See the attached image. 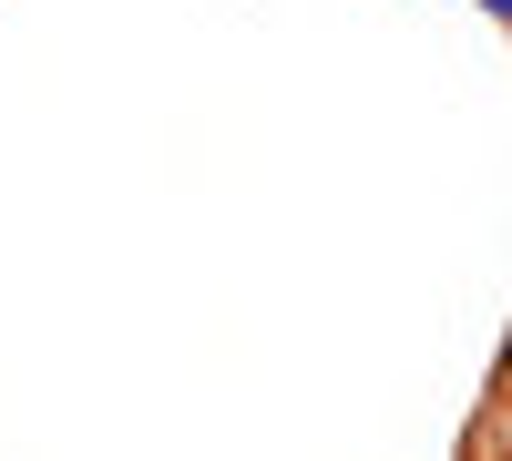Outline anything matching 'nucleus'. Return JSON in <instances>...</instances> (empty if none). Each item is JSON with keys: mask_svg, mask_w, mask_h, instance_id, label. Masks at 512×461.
<instances>
[{"mask_svg": "<svg viewBox=\"0 0 512 461\" xmlns=\"http://www.w3.org/2000/svg\"><path fill=\"white\" fill-rule=\"evenodd\" d=\"M492 400L512 410V318H502V359H492Z\"/></svg>", "mask_w": 512, "mask_h": 461, "instance_id": "obj_1", "label": "nucleus"}, {"mask_svg": "<svg viewBox=\"0 0 512 461\" xmlns=\"http://www.w3.org/2000/svg\"><path fill=\"white\" fill-rule=\"evenodd\" d=\"M472 11H482V21H502V31H512V0H472Z\"/></svg>", "mask_w": 512, "mask_h": 461, "instance_id": "obj_2", "label": "nucleus"}]
</instances>
